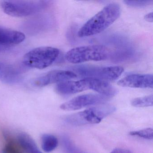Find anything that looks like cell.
Listing matches in <instances>:
<instances>
[{"label":"cell","instance_id":"5","mask_svg":"<svg viewBox=\"0 0 153 153\" xmlns=\"http://www.w3.org/2000/svg\"><path fill=\"white\" fill-rule=\"evenodd\" d=\"M59 55V49L52 47L35 48L24 55L23 62L26 67L43 69L51 66Z\"/></svg>","mask_w":153,"mask_h":153},{"label":"cell","instance_id":"21","mask_svg":"<svg viewBox=\"0 0 153 153\" xmlns=\"http://www.w3.org/2000/svg\"><path fill=\"white\" fill-rule=\"evenodd\" d=\"M27 153H43L39 150L37 145L34 146L31 149H30Z\"/></svg>","mask_w":153,"mask_h":153},{"label":"cell","instance_id":"1","mask_svg":"<svg viewBox=\"0 0 153 153\" xmlns=\"http://www.w3.org/2000/svg\"><path fill=\"white\" fill-rule=\"evenodd\" d=\"M120 14V7L118 4L111 3L107 5L80 28L78 36L88 37L100 33L112 25Z\"/></svg>","mask_w":153,"mask_h":153},{"label":"cell","instance_id":"19","mask_svg":"<svg viewBox=\"0 0 153 153\" xmlns=\"http://www.w3.org/2000/svg\"><path fill=\"white\" fill-rule=\"evenodd\" d=\"M111 153H133L129 149L122 148L114 149Z\"/></svg>","mask_w":153,"mask_h":153},{"label":"cell","instance_id":"4","mask_svg":"<svg viewBox=\"0 0 153 153\" xmlns=\"http://www.w3.org/2000/svg\"><path fill=\"white\" fill-rule=\"evenodd\" d=\"M43 1H2L0 6L7 15L15 17H24L34 15L47 5Z\"/></svg>","mask_w":153,"mask_h":153},{"label":"cell","instance_id":"13","mask_svg":"<svg viewBox=\"0 0 153 153\" xmlns=\"http://www.w3.org/2000/svg\"><path fill=\"white\" fill-rule=\"evenodd\" d=\"M59 144L58 139L51 134H44L42 138V146L46 152H51L57 148Z\"/></svg>","mask_w":153,"mask_h":153},{"label":"cell","instance_id":"18","mask_svg":"<svg viewBox=\"0 0 153 153\" xmlns=\"http://www.w3.org/2000/svg\"><path fill=\"white\" fill-rule=\"evenodd\" d=\"M124 3L129 6V7H140L148 6L149 4L153 2V1H125Z\"/></svg>","mask_w":153,"mask_h":153},{"label":"cell","instance_id":"15","mask_svg":"<svg viewBox=\"0 0 153 153\" xmlns=\"http://www.w3.org/2000/svg\"><path fill=\"white\" fill-rule=\"evenodd\" d=\"M62 145L66 153H86L76 146L68 137L62 139Z\"/></svg>","mask_w":153,"mask_h":153},{"label":"cell","instance_id":"16","mask_svg":"<svg viewBox=\"0 0 153 153\" xmlns=\"http://www.w3.org/2000/svg\"><path fill=\"white\" fill-rule=\"evenodd\" d=\"M130 135L137 136L146 139L152 140L153 138V129L151 128H146L140 130L131 131Z\"/></svg>","mask_w":153,"mask_h":153},{"label":"cell","instance_id":"11","mask_svg":"<svg viewBox=\"0 0 153 153\" xmlns=\"http://www.w3.org/2000/svg\"><path fill=\"white\" fill-rule=\"evenodd\" d=\"M25 35L22 32L0 26V45H18L23 42Z\"/></svg>","mask_w":153,"mask_h":153},{"label":"cell","instance_id":"12","mask_svg":"<svg viewBox=\"0 0 153 153\" xmlns=\"http://www.w3.org/2000/svg\"><path fill=\"white\" fill-rule=\"evenodd\" d=\"M19 76L14 68L0 62V80L7 83H13L19 79Z\"/></svg>","mask_w":153,"mask_h":153},{"label":"cell","instance_id":"14","mask_svg":"<svg viewBox=\"0 0 153 153\" xmlns=\"http://www.w3.org/2000/svg\"><path fill=\"white\" fill-rule=\"evenodd\" d=\"M131 105L132 106L136 107H146L152 106L153 105V95L134 98L131 101Z\"/></svg>","mask_w":153,"mask_h":153},{"label":"cell","instance_id":"2","mask_svg":"<svg viewBox=\"0 0 153 153\" xmlns=\"http://www.w3.org/2000/svg\"><path fill=\"white\" fill-rule=\"evenodd\" d=\"M111 51L106 46L92 45L76 47L66 53L65 59L73 64H79L88 61H100L108 59Z\"/></svg>","mask_w":153,"mask_h":153},{"label":"cell","instance_id":"8","mask_svg":"<svg viewBox=\"0 0 153 153\" xmlns=\"http://www.w3.org/2000/svg\"><path fill=\"white\" fill-rule=\"evenodd\" d=\"M75 72L70 71L54 70L34 79L33 85L36 87H42L54 83H60L68 81L77 77Z\"/></svg>","mask_w":153,"mask_h":153},{"label":"cell","instance_id":"3","mask_svg":"<svg viewBox=\"0 0 153 153\" xmlns=\"http://www.w3.org/2000/svg\"><path fill=\"white\" fill-rule=\"evenodd\" d=\"M116 108L110 105H100L82 111L70 114L64 118L67 123L74 126L96 124L114 112Z\"/></svg>","mask_w":153,"mask_h":153},{"label":"cell","instance_id":"6","mask_svg":"<svg viewBox=\"0 0 153 153\" xmlns=\"http://www.w3.org/2000/svg\"><path fill=\"white\" fill-rule=\"evenodd\" d=\"M75 70L81 77L108 82L114 81L119 78L124 71V68L117 66L105 67L79 66L75 68Z\"/></svg>","mask_w":153,"mask_h":153},{"label":"cell","instance_id":"10","mask_svg":"<svg viewBox=\"0 0 153 153\" xmlns=\"http://www.w3.org/2000/svg\"><path fill=\"white\" fill-rule=\"evenodd\" d=\"M153 79L152 74H132L120 79L117 84L123 87L152 88Z\"/></svg>","mask_w":153,"mask_h":153},{"label":"cell","instance_id":"7","mask_svg":"<svg viewBox=\"0 0 153 153\" xmlns=\"http://www.w3.org/2000/svg\"><path fill=\"white\" fill-rule=\"evenodd\" d=\"M109 99V97L102 95H81L62 104L61 105L60 108L65 111H75L91 105L104 104Z\"/></svg>","mask_w":153,"mask_h":153},{"label":"cell","instance_id":"17","mask_svg":"<svg viewBox=\"0 0 153 153\" xmlns=\"http://www.w3.org/2000/svg\"><path fill=\"white\" fill-rule=\"evenodd\" d=\"M18 146L13 140H9L3 149V153H23Z\"/></svg>","mask_w":153,"mask_h":153},{"label":"cell","instance_id":"9","mask_svg":"<svg viewBox=\"0 0 153 153\" xmlns=\"http://www.w3.org/2000/svg\"><path fill=\"white\" fill-rule=\"evenodd\" d=\"M94 79L85 78L76 81H67L59 83L56 86L57 92L60 94L69 95L93 88Z\"/></svg>","mask_w":153,"mask_h":153},{"label":"cell","instance_id":"20","mask_svg":"<svg viewBox=\"0 0 153 153\" xmlns=\"http://www.w3.org/2000/svg\"><path fill=\"white\" fill-rule=\"evenodd\" d=\"M144 19L148 22H153V12L148 13L144 16Z\"/></svg>","mask_w":153,"mask_h":153}]
</instances>
